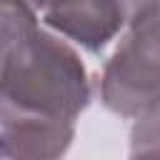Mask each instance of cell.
Segmentation results:
<instances>
[{
	"label": "cell",
	"mask_w": 160,
	"mask_h": 160,
	"mask_svg": "<svg viewBox=\"0 0 160 160\" xmlns=\"http://www.w3.org/2000/svg\"><path fill=\"white\" fill-rule=\"evenodd\" d=\"M128 160H160V108L132 125Z\"/></svg>",
	"instance_id": "277c9868"
},
{
	"label": "cell",
	"mask_w": 160,
	"mask_h": 160,
	"mask_svg": "<svg viewBox=\"0 0 160 160\" xmlns=\"http://www.w3.org/2000/svg\"><path fill=\"white\" fill-rule=\"evenodd\" d=\"M148 0H52L42 20L90 52H100Z\"/></svg>",
	"instance_id": "3957f363"
},
{
	"label": "cell",
	"mask_w": 160,
	"mask_h": 160,
	"mask_svg": "<svg viewBox=\"0 0 160 160\" xmlns=\"http://www.w3.org/2000/svg\"><path fill=\"white\" fill-rule=\"evenodd\" d=\"M100 98L115 115L135 120L160 108V0H148L128 22L105 62Z\"/></svg>",
	"instance_id": "7a4b0ae2"
},
{
	"label": "cell",
	"mask_w": 160,
	"mask_h": 160,
	"mask_svg": "<svg viewBox=\"0 0 160 160\" xmlns=\"http://www.w3.org/2000/svg\"><path fill=\"white\" fill-rule=\"evenodd\" d=\"M88 102V70L65 40L38 25L0 38L2 160H60Z\"/></svg>",
	"instance_id": "6da1fadb"
},
{
	"label": "cell",
	"mask_w": 160,
	"mask_h": 160,
	"mask_svg": "<svg viewBox=\"0 0 160 160\" xmlns=\"http://www.w3.org/2000/svg\"><path fill=\"white\" fill-rule=\"evenodd\" d=\"M28 25H38V12L25 0H0V35Z\"/></svg>",
	"instance_id": "5b68a950"
},
{
	"label": "cell",
	"mask_w": 160,
	"mask_h": 160,
	"mask_svg": "<svg viewBox=\"0 0 160 160\" xmlns=\"http://www.w3.org/2000/svg\"><path fill=\"white\" fill-rule=\"evenodd\" d=\"M25 2H28V5H30L35 12H45V8H48L52 0H25Z\"/></svg>",
	"instance_id": "8992f818"
}]
</instances>
